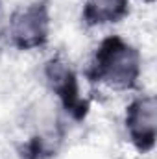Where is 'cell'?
<instances>
[{
	"instance_id": "cell-1",
	"label": "cell",
	"mask_w": 157,
	"mask_h": 159,
	"mask_svg": "<svg viewBox=\"0 0 157 159\" xmlns=\"http://www.w3.org/2000/svg\"><path fill=\"white\" fill-rule=\"evenodd\" d=\"M94 76L111 87H131L139 76V54L118 37H111L102 43Z\"/></svg>"
},
{
	"instance_id": "cell-2",
	"label": "cell",
	"mask_w": 157,
	"mask_h": 159,
	"mask_svg": "<svg viewBox=\"0 0 157 159\" xmlns=\"http://www.w3.org/2000/svg\"><path fill=\"white\" fill-rule=\"evenodd\" d=\"M48 17L44 7L34 6L24 11H19L11 19V39L20 48L39 46L46 39Z\"/></svg>"
},
{
	"instance_id": "cell-3",
	"label": "cell",
	"mask_w": 157,
	"mask_h": 159,
	"mask_svg": "<svg viewBox=\"0 0 157 159\" xmlns=\"http://www.w3.org/2000/svg\"><path fill=\"white\" fill-rule=\"evenodd\" d=\"M128 129L133 143L141 148H152L155 139V100L152 96L137 100L128 111Z\"/></svg>"
},
{
	"instance_id": "cell-4",
	"label": "cell",
	"mask_w": 157,
	"mask_h": 159,
	"mask_svg": "<svg viewBox=\"0 0 157 159\" xmlns=\"http://www.w3.org/2000/svg\"><path fill=\"white\" fill-rule=\"evenodd\" d=\"M48 80L52 83V89L63 98V102L67 104V107L81 109V102L78 98V87H76V78L72 74V70L59 61H52L48 65Z\"/></svg>"
},
{
	"instance_id": "cell-5",
	"label": "cell",
	"mask_w": 157,
	"mask_h": 159,
	"mask_svg": "<svg viewBox=\"0 0 157 159\" xmlns=\"http://www.w3.org/2000/svg\"><path fill=\"white\" fill-rule=\"evenodd\" d=\"M128 11V0H87L85 19L91 24L115 22Z\"/></svg>"
}]
</instances>
